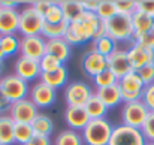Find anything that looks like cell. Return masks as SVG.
<instances>
[{"instance_id": "obj_1", "label": "cell", "mask_w": 154, "mask_h": 145, "mask_svg": "<svg viewBox=\"0 0 154 145\" xmlns=\"http://www.w3.org/2000/svg\"><path fill=\"white\" fill-rule=\"evenodd\" d=\"M103 24H105L106 36L114 39L117 44H121V42H130L132 44L133 42L135 32H133V26H132V18L130 17L117 14L111 20L103 21Z\"/></svg>"}, {"instance_id": "obj_2", "label": "cell", "mask_w": 154, "mask_h": 145, "mask_svg": "<svg viewBox=\"0 0 154 145\" xmlns=\"http://www.w3.org/2000/svg\"><path fill=\"white\" fill-rule=\"evenodd\" d=\"M114 126L106 118L90 120V123L81 132L85 145H108Z\"/></svg>"}, {"instance_id": "obj_3", "label": "cell", "mask_w": 154, "mask_h": 145, "mask_svg": "<svg viewBox=\"0 0 154 145\" xmlns=\"http://www.w3.org/2000/svg\"><path fill=\"white\" fill-rule=\"evenodd\" d=\"M148 114H150V111L141 99L133 100V102H123L121 112H120L121 124L129 126V127H135V129H141L144 121L147 120Z\"/></svg>"}, {"instance_id": "obj_4", "label": "cell", "mask_w": 154, "mask_h": 145, "mask_svg": "<svg viewBox=\"0 0 154 145\" xmlns=\"http://www.w3.org/2000/svg\"><path fill=\"white\" fill-rule=\"evenodd\" d=\"M44 24H45L44 17L32 5H26L20 11V30L18 32L21 33V38L41 35Z\"/></svg>"}, {"instance_id": "obj_5", "label": "cell", "mask_w": 154, "mask_h": 145, "mask_svg": "<svg viewBox=\"0 0 154 145\" xmlns=\"http://www.w3.org/2000/svg\"><path fill=\"white\" fill-rule=\"evenodd\" d=\"M94 94L90 84L85 81H70L64 87V100L67 106H85V103L90 100V97Z\"/></svg>"}, {"instance_id": "obj_6", "label": "cell", "mask_w": 154, "mask_h": 145, "mask_svg": "<svg viewBox=\"0 0 154 145\" xmlns=\"http://www.w3.org/2000/svg\"><path fill=\"white\" fill-rule=\"evenodd\" d=\"M147 141L141 132V129L129 127V126H115L108 145H145Z\"/></svg>"}, {"instance_id": "obj_7", "label": "cell", "mask_w": 154, "mask_h": 145, "mask_svg": "<svg viewBox=\"0 0 154 145\" xmlns=\"http://www.w3.org/2000/svg\"><path fill=\"white\" fill-rule=\"evenodd\" d=\"M118 87L123 96V102H133L139 100L142 97V91L145 88V84L139 78L138 72H130L121 79H118Z\"/></svg>"}, {"instance_id": "obj_8", "label": "cell", "mask_w": 154, "mask_h": 145, "mask_svg": "<svg viewBox=\"0 0 154 145\" xmlns=\"http://www.w3.org/2000/svg\"><path fill=\"white\" fill-rule=\"evenodd\" d=\"M0 88L5 91V94L9 97L11 102H17L29 97V90H30L29 84L20 76H17L15 73L0 78Z\"/></svg>"}, {"instance_id": "obj_9", "label": "cell", "mask_w": 154, "mask_h": 145, "mask_svg": "<svg viewBox=\"0 0 154 145\" xmlns=\"http://www.w3.org/2000/svg\"><path fill=\"white\" fill-rule=\"evenodd\" d=\"M38 114H39L38 106L29 97L12 102L9 112H8V115L15 123H27V124H32V121L38 117Z\"/></svg>"}, {"instance_id": "obj_10", "label": "cell", "mask_w": 154, "mask_h": 145, "mask_svg": "<svg viewBox=\"0 0 154 145\" xmlns=\"http://www.w3.org/2000/svg\"><path fill=\"white\" fill-rule=\"evenodd\" d=\"M45 54H47V39L42 35L21 38V44H20L21 57H27L39 61Z\"/></svg>"}, {"instance_id": "obj_11", "label": "cell", "mask_w": 154, "mask_h": 145, "mask_svg": "<svg viewBox=\"0 0 154 145\" xmlns=\"http://www.w3.org/2000/svg\"><path fill=\"white\" fill-rule=\"evenodd\" d=\"M106 69H108V61H106L105 55L99 54L97 51H94L91 48L82 54V57H81V70L85 75H88L91 79L96 75L102 73Z\"/></svg>"}, {"instance_id": "obj_12", "label": "cell", "mask_w": 154, "mask_h": 145, "mask_svg": "<svg viewBox=\"0 0 154 145\" xmlns=\"http://www.w3.org/2000/svg\"><path fill=\"white\" fill-rule=\"evenodd\" d=\"M29 99L38 106V109L50 108L57 99V90L38 79L36 82H33V85L29 90Z\"/></svg>"}, {"instance_id": "obj_13", "label": "cell", "mask_w": 154, "mask_h": 145, "mask_svg": "<svg viewBox=\"0 0 154 145\" xmlns=\"http://www.w3.org/2000/svg\"><path fill=\"white\" fill-rule=\"evenodd\" d=\"M14 73L24 79L26 82L29 81H36L41 78V66L38 60H32L27 57H18L14 63Z\"/></svg>"}, {"instance_id": "obj_14", "label": "cell", "mask_w": 154, "mask_h": 145, "mask_svg": "<svg viewBox=\"0 0 154 145\" xmlns=\"http://www.w3.org/2000/svg\"><path fill=\"white\" fill-rule=\"evenodd\" d=\"M127 58L133 72H138L147 64L154 63V51L132 42L127 48Z\"/></svg>"}, {"instance_id": "obj_15", "label": "cell", "mask_w": 154, "mask_h": 145, "mask_svg": "<svg viewBox=\"0 0 154 145\" xmlns=\"http://www.w3.org/2000/svg\"><path fill=\"white\" fill-rule=\"evenodd\" d=\"M106 61H108V69L118 79H121L123 76L132 72V67L127 58V48H117L109 57H106Z\"/></svg>"}, {"instance_id": "obj_16", "label": "cell", "mask_w": 154, "mask_h": 145, "mask_svg": "<svg viewBox=\"0 0 154 145\" xmlns=\"http://www.w3.org/2000/svg\"><path fill=\"white\" fill-rule=\"evenodd\" d=\"M64 121L69 129L82 132L84 127L90 123V117L82 106H66L64 109Z\"/></svg>"}, {"instance_id": "obj_17", "label": "cell", "mask_w": 154, "mask_h": 145, "mask_svg": "<svg viewBox=\"0 0 154 145\" xmlns=\"http://www.w3.org/2000/svg\"><path fill=\"white\" fill-rule=\"evenodd\" d=\"M20 30V11L18 9H0V36L17 35Z\"/></svg>"}, {"instance_id": "obj_18", "label": "cell", "mask_w": 154, "mask_h": 145, "mask_svg": "<svg viewBox=\"0 0 154 145\" xmlns=\"http://www.w3.org/2000/svg\"><path fill=\"white\" fill-rule=\"evenodd\" d=\"M64 39H66V42L70 47H73V45H82L85 42H91V36L85 30V27L81 24V21L69 23V27L66 30Z\"/></svg>"}, {"instance_id": "obj_19", "label": "cell", "mask_w": 154, "mask_h": 145, "mask_svg": "<svg viewBox=\"0 0 154 145\" xmlns=\"http://www.w3.org/2000/svg\"><path fill=\"white\" fill-rule=\"evenodd\" d=\"M47 54L55 57L57 60H60L64 64L72 55V47L66 42L64 38L50 39V41H47Z\"/></svg>"}, {"instance_id": "obj_20", "label": "cell", "mask_w": 154, "mask_h": 145, "mask_svg": "<svg viewBox=\"0 0 154 145\" xmlns=\"http://www.w3.org/2000/svg\"><path fill=\"white\" fill-rule=\"evenodd\" d=\"M67 79H69V70L67 67L63 64L60 69L54 70V72H48V73H41L39 81H42L44 84L50 85L54 90H58L61 87L67 85Z\"/></svg>"}, {"instance_id": "obj_21", "label": "cell", "mask_w": 154, "mask_h": 145, "mask_svg": "<svg viewBox=\"0 0 154 145\" xmlns=\"http://www.w3.org/2000/svg\"><path fill=\"white\" fill-rule=\"evenodd\" d=\"M94 94L105 103V106L108 109L115 108L120 103H123V96H121V91H120L118 84L111 85V87H106V88H99V90L94 91Z\"/></svg>"}, {"instance_id": "obj_22", "label": "cell", "mask_w": 154, "mask_h": 145, "mask_svg": "<svg viewBox=\"0 0 154 145\" xmlns=\"http://www.w3.org/2000/svg\"><path fill=\"white\" fill-rule=\"evenodd\" d=\"M58 5H60L63 17L67 23L79 21L82 14L85 12L84 8H82V3L79 0H63V2H58Z\"/></svg>"}, {"instance_id": "obj_23", "label": "cell", "mask_w": 154, "mask_h": 145, "mask_svg": "<svg viewBox=\"0 0 154 145\" xmlns=\"http://www.w3.org/2000/svg\"><path fill=\"white\" fill-rule=\"evenodd\" d=\"M14 127L15 121L8 114H0V144L2 145H14Z\"/></svg>"}, {"instance_id": "obj_24", "label": "cell", "mask_w": 154, "mask_h": 145, "mask_svg": "<svg viewBox=\"0 0 154 145\" xmlns=\"http://www.w3.org/2000/svg\"><path fill=\"white\" fill-rule=\"evenodd\" d=\"M32 127H33L35 135H39V136L50 138L51 133L54 132V123H52L51 117L47 114H38V117L32 121Z\"/></svg>"}, {"instance_id": "obj_25", "label": "cell", "mask_w": 154, "mask_h": 145, "mask_svg": "<svg viewBox=\"0 0 154 145\" xmlns=\"http://www.w3.org/2000/svg\"><path fill=\"white\" fill-rule=\"evenodd\" d=\"M132 26H133V32H135V38L145 33V32H150L153 29V17L141 12V11H136L132 17Z\"/></svg>"}, {"instance_id": "obj_26", "label": "cell", "mask_w": 154, "mask_h": 145, "mask_svg": "<svg viewBox=\"0 0 154 145\" xmlns=\"http://www.w3.org/2000/svg\"><path fill=\"white\" fill-rule=\"evenodd\" d=\"M84 109H85V112L88 114L90 120L105 118V115L108 114V108L105 106V103H103L96 94H93V96L90 97V100L85 103Z\"/></svg>"}, {"instance_id": "obj_27", "label": "cell", "mask_w": 154, "mask_h": 145, "mask_svg": "<svg viewBox=\"0 0 154 145\" xmlns=\"http://www.w3.org/2000/svg\"><path fill=\"white\" fill-rule=\"evenodd\" d=\"M54 145H85L81 132L72 130V129H64L60 133H57Z\"/></svg>"}, {"instance_id": "obj_28", "label": "cell", "mask_w": 154, "mask_h": 145, "mask_svg": "<svg viewBox=\"0 0 154 145\" xmlns=\"http://www.w3.org/2000/svg\"><path fill=\"white\" fill-rule=\"evenodd\" d=\"M67 27H69V23H67L66 20H63L61 23H57V24L45 23L41 35H42L47 41H50V39H58V38H64Z\"/></svg>"}, {"instance_id": "obj_29", "label": "cell", "mask_w": 154, "mask_h": 145, "mask_svg": "<svg viewBox=\"0 0 154 145\" xmlns=\"http://www.w3.org/2000/svg\"><path fill=\"white\" fill-rule=\"evenodd\" d=\"M91 49H94V51H97L99 54H102L105 57H109L115 49L118 48V44L114 41V39H111L109 36H102V38H97V39H94V41H91Z\"/></svg>"}, {"instance_id": "obj_30", "label": "cell", "mask_w": 154, "mask_h": 145, "mask_svg": "<svg viewBox=\"0 0 154 145\" xmlns=\"http://www.w3.org/2000/svg\"><path fill=\"white\" fill-rule=\"evenodd\" d=\"M33 136H35V132H33L32 124H27V123H15V127H14V139H15V144L26 145Z\"/></svg>"}, {"instance_id": "obj_31", "label": "cell", "mask_w": 154, "mask_h": 145, "mask_svg": "<svg viewBox=\"0 0 154 145\" xmlns=\"http://www.w3.org/2000/svg\"><path fill=\"white\" fill-rule=\"evenodd\" d=\"M0 42H2V49H3L5 57H11V55L20 54V44H21V38H18L17 35L0 36Z\"/></svg>"}, {"instance_id": "obj_32", "label": "cell", "mask_w": 154, "mask_h": 145, "mask_svg": "<svg viewBox=\"0 0 154 145\" xmlns=\"http://www.w3.org/2000/svg\"><path fill=\"white\" fill-rule=\"evenodd\" d=\"M93 84H94L96 90L106 88V87H111V85L118 84V78H117L109 69H106V70H103L102 73H99V75H96V76L93 78Z\"/></svg>"}, {"instance_id": "obj_33", "label": "cell", "mask_w": 154, "mask_h": 145, "mask_svg": "<svg viewBox=\"0 0 154 145\" xmlns=\"http://www.w3.org/2000/svg\"><path fill=\"white\" fill-rule=\"evenodd\" d=\"M96 15L102 20V21H108L112 17L117 15V8H115V2L114 0H100L99 8L96 11Z\"/></svg>"}, {"instance_id": "obj_34", "label": "cell", "mask_w": 154, "mask_h": 145, "mask_svg": "<svg viewBox=\"0 0 154 145\" xmlns=\"http://www.w3.org/2000/svg\"><path fill=\"white\" fill-rule=\"evenodd\" d=\"M39 66H41V72L42 73H48V72H54V70L60 69L63 66V63L60 60H57L55 57L50 55V54H45L39 60Z\"/></svg>"}, {"instance_id": "obj_35", "label": "cell", "mask_w": 154, "mask_h": 145, "mask_svg": "<svg viewBox=\"0 0 154 145\" xmlns=\"http://www.w3.org/2000/svg\"><path fill=\"white\" fill-rule=\"evenodd\" d=\"M117 14L132 17L136 12V0H115Z\"/></svg>"}, {"instance_id": "obj_36", "label": "cell", "mask_w": 154, "mask_h": 145, "mask_svg": "<svg viewBox=\"0 0 154 145\" xmlns=\"http://www.w3.org/2000/svg\"><path fill=\"white\" fill-rule=\"evenodd\" d=\"M44 20H45V23H50V24H57V23H61V21L64 20L58 2H57V3H55V2L52 3V6L50 8V11L44 15Z\"/></svg>"}, {"instance_id": "obj_37", "label": "cell", "mask_w": 154, "mask_h": 145, "mask_svg": "<svg viewBox=\"0 0 154 145\" xmlns=\"http://www.w3.org/2000/svg\"><path fill=\"white\" fill-rule=\"evenodd\" d=\"M141 132L145 138L147 142H154V112L150 111L147 120L144 121L142 127H141Z\"/></svg>"}, {"instance_id": "obj_38", "label": "cell", "mask_w": 154, "mask_h": 145, "mask_svg": "<svg viewBox=\"0 0 154 145\" xmlns=\"http://www.w3.org/2000/svg\"><path fill=\"white\" fill-rule=\"evenodd\" d=\"M133 42L144 47V48H148V49H153L154 51V29H151L150 32H145L136 38H133Z\"/></svg>"}, {"instance_id": "obj_39", "label": "cell", "mask_w": 154, "mask_h": 145, "mask_svg": "<svg viewBox=\"0 0 154 145\" xmlns=\"http://www.w3.org/2000/svg\"><path fill=\"white\" fill-rule=\"evenodd\" d=\"M138 75H139V78L142 79V82H144L145 85L153 84L154 82V63L147 64V66H144L142 69H139V70H138Z\"/></svg>"}, {"instance_id": "obj_40", "label": "cell", "mask_w": 154, "mask_h": 145, "mask_svg": "<svg viewBox=\"0 0 154 145\" xmlns=\"http://www.w3.org/2000/svg\"><path fill=\"white\" fill-rule=\"evenodd\" d=\"M141 100L145 103V106L148 108V111L154 112V82L150 85H145L144 91H142V97Z\"/></svg>"}, {"instance_id": "obj_41", "label": "cell", "mask_w": 154, "mask_h": 145, "mask_svg": "<svg viewBox=\"0 0 154 145\" xmlns=\"http://www.w3.org/2000/svg\"><path fill=\"white\" fill-rule=\"evenodd\" d=\"M136 11L154 17V0H136Z\"/></svg>"}, {"instance_id": "obj_42", "label": "cell", "mask_w": 154, "mask_h": 145, "mask_svg": "<svg viewBox=\"0 0 154 145\" xmlns=\"http://www.w3.org/2000/svg\"><path fill=\"white\" fill-rule=\"evenodd\" d=\"M52 3H54V2H50V0H38V2H33V3H30V5L44 17V15L50 11V8L52 6Z\"/></svg>"}, {"instance_id": "obj_43", "label": "cell", "mask_w": 154, "mask_h": 145, "mask_svg": "<svg viewBox=\"0 0 154 145\" xmlns=\"http://www.w3.org/2000/svg\"><path fill=\"white\" fill-rule=\"evenodd\" d=\"M11 105H12V102L9 100V97L5 94V91L0 88V114H8Z\"/></svg>"}, {"instance_id": "obj_44", "label": "cell", "mask_w": 154, "mask_h": 145, "mask_svg": "<svg viewBox=\"0 0 154 145\" xmlns=\"http://www.w3.org/2000/svg\"><path fill=\"white\" fill-rule=\"evenodd\" d=\"M26 145H52L51 139L47 138V136H39V135H35Z\"/></svg>"}, {"instance_id": "obj_45", "label": "cell", "mask_w": 154, "mask_h": 145, "mask_svg": "<svg viewBox=\"0 0 154 145\" xmlns=\"http://www.w3.org/2000/svg\"><path fill=\"white\" fill-rule=\"evenodd\" d=\"M81 3H82V8H84L85 12H94V14H96L100 0H84V2H81Z\"/></svg>"}, {"instance_id": "obj_46", "label": "cell", "mask_w": 154, "mask_h": 145, "mask_svg": "<svg viewBox=\"0 0 154 145\" xmlns=\"http://www.w3.org/2000/svg\"><path fill=\"white\" fill-rule=\"evenodd\" d=\"M0 6L5 8V9H17L18 6V2H12V0H3L0 2Z\"/></svg>"}, {"instance_id": "obj_47", "label": "cell", "mask_w": 154, "mask_h": 145, "mask_svg": "<svg viewBox=\"0 0 154 145\" xmlns=\"http://www.w3.org/2000/svg\"><path fill=\"white\" fill-rule=\"evenodd\" d=\"M5 58V54H3V49H2V42H0V61H3Z\"/></svg>"}, {"instance_id": "obj_48", "label": "cell", "mask_w": 154, "mask_h": 145, "mask_svg": "<svg viewBox=\"0 0 154 145\" xmlns=\"http://www.w3.org/2000/svg\"><path fill=\"white\" fill-rule=\"evenodd\" d=\"M2 70H3V61H0V78H2Z\"/></svg>"}, {"instance_id": "obj_49", "label": "cell", "mask_w": 154, "mask_h": 145, "mask_svg": "<svg viewBox=\"0 0 154 145\" xmlns=\"http://www.w3.org/2000/svg\"><path fill=\"white\" fill-rule=\"evenodd\" d=\"M145 145H154V142H147Z\"/></svg>"}, {"instance_id": "obj_50", "label": "cell", "mask_w": 154, "mask_h": 145, "mask_svg": "<svg viewBox=\"0 0 154 145\" xmlns=\"http://www.w3.org/2000/svg\"><path fill=\"white\" fill-rule=\"evenodd\" d=\"M153 29H154V17H153Z\"/></svg>"}, {"instance_id": "obj_51", "label": "cell", "mask_w": 154, "mask_h": 145, "mask_svg": "<svg viewBox=\"0 0 154 145\" xmlns=\"http://www.w3.org/2000/svg\"><path fill=\"white\" fill-rule=\"evenodd\" d=\"M0 9H2V6H0Z\"/></svg>"}, {"instance_id": "obj_52", "label": "cell", "mask_w": 154, "mask_h": 145, "mask_svg": "<svg viewBox=\"0 0 154 145\" xmlns=\"http://www.w3.org/2000/svg\"><path fill=\"white\" fill-rule=\"evenodd\" d=\"M0 145H2V144H0Z\"/></svg>"}]
</instances>
